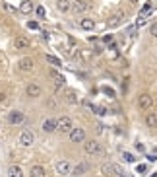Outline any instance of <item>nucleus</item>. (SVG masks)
<instances>
[{"label":"nucleus","instance_id":"f257e3e1","mask_svg":"<svg viewBox=\"0 0 157 177\" xmlns=\"http://www.w3.org/2000/svg\"><path fill=\"white\" fill-rule=\"evenodd\" d=\"M101 173L107 175V177H113V175H118V177H124V169L118 166H114V163H103L101 166Z\"/></svg>","mask_w":157,"mask_h":177},{"label":"nucleus","instance_id":"f03ea898","mask_svg":"<svg viewBox=\"0 0 157 177\" xmlns=\"http://www.w3.org/2000/svg\"><path fill=\"white\" fill-rule=\"evenodd\" d=\"M6 121L10 123V125H23V123H25V115L19 109H12L10 113L6 115Z\"/></svg>","mask_w":157,"mask_h":177},{"label":"nucleus","instance_id":"7ed1b4c3","mask_svg":"<svg viewBox=\"0 0 157 177\" xmlns=\"http://www.w3.org/2000/svg\"><path fill=\"white\" fill-rule=\"evenodd\" d=\"M18 68L22 72H33L35 70V60H33L31 56H22V59L18 60Z\"/></svg>","mask_w":157,"mask_h":177},{"label":"nucleus","instance_id":"20e7f679","mask_svg":"<svg viewBox=\"0 0 157 177\" xmlns=\"http://www.w3.org/2000/svg\"><path fill=\"white\" fill-rule=\"evenodd\" d=\"M84 150H85V154H89V156H97V154L103 152V148L99 146L97 140H85L84 142Z\"/></svg>","mask_w":157,"mask_h":177},{"label":"nucleus","instance_id":"39448f33","mask_svg":"<svg viewBox=\"0 0 157 177\" xmlns=\"http://www.w3.org/2000/svg\"><path fill=\"white\" fill-rule=\"evenodd\" d=\"M91 8V4L87 0H74L72 2V12L74 14H85V12Z\"/></svg>","mask_w":157,"mask_h":177},{"label":"nucleus","instance_id":"423d86ee","mask_svg":"<svg viewBox=\"0 0 157 177\" xmlns=\"http://www.w3.org/2000/svg\"><path fill=\"white\" fill-rule=\"evenodd\" d=\"M56 121H58V130H60V133L70 134V130L74 129L72 119H70V117H60V119H56Z\"/></svg>","mask_w":157,"mask_h":177},{"label":"nucleus","instance_id":"0eeeda50","mask_svg":"<svg viewBox=\"0 0 157 177\" xmlns=\"http://www.w3.org/2000/svg\"><path fill=\"white\" fill-rule=\"evenodd\" d=\"M55 169L58 171L60 175H70V173H72V169H74V166L70 162H66V160H60V162H56Z\"/></svg>","mask_w":157,"mask_h":177},{"label":"nucleus","instance_id":"6e6552de","mask_svg":"<svg viewBox=\"0 0 157 177\" xmlns=\"http://www.w3.org/2000/svg\"><path fill=\"white\" fill-rule=\"evenodd\" d=\"M151 105H153V99H151V96H150V93H142V96L138 97V107H140L142 111L151 109Z\"/></svg>","mask_w":157,"mask_h":177},{"label":"nucleus","instance_id":"1a4fd4ad","mask_svg":"<svg viewBox=\"0 0 157 177\" xmlns=\"http://www.w3.org/2000/svg\"><path fill=\"white\" fill-rule=\"evenodd\" d=\"M14 47L18 49V51H23V49H29L31 47V41H29V37H25V35H18L14 39Z\"/></svg>","mask_w":157,"mask_h":177},{"label":"nucleus","instance_id":"9d476101","mask_svg":"<svg viewBox=\"0 0 157 177\" xmlns=\"http://www.w3.org/2000/svg\"><path fill=\"white\" fill-rule=\"evenodd\" d=\"M25 93H27V97H31V99H37V97H41V93H43V88H41L39 84H29L25 88Z\"/></svg>","mask_w":157,"mask_h":177},{"label":"nucleus","instance_id":"9b49d317","mask_svg":"<svg viewBox=\"0 0 157 177\" xmlns=\"http://www.w3.org/2000/svg\"><path fill=\"white\" fill-rule=\"evenodd\" d=\"M33 142H35V136H33L31 130H22L19 133V144L22 146H31Z\"/></svg>","mask_w":157,"mask_h":177},{"label":"nucleus","instance_id":"f8f14e48","mask_svg":"<svg viewBox=\"0 0 157 177\" xmlns=\"http://www.w3.org/2000/svg\"><path fill=\"white\" fill-rule=\"evenodd\" d=\"M70 140L72 142H84L85 140V130L84 129H72L70 130Z\"/></svg>","mask_w":157,"mask_h":177},{"label":"nucleus","instance_id":"ddd939ff","mask_svg":"<svg viewBox=\"0 0 157 177\" xmlns=\"http://www.w3.org/2000/svg\"><path fill=\"white\" fill-rule=\"evenodd\" d=\"M43 130L45 133H55V130H58V121L56 119H45L43 121Z\"/></svg>","mask_w":157,"mask_h":177},{"label":"nucleus","instance_id":"4468645a","mask_svg":"<svg viewBox=\"0 0 157 177\" xmlns=\"http://www.w3.org/2000/svg\"><path fill=\"white\" fill-rule=\"evenodd\" d=\"M124 18H126V12H124V10H118L117 14H114L113 18L109 20V26H111V27H117L118 23H122V22H124Z\"/></svg>","mask_w":157,"mask_h":177},{"label":"nucleus","instance_id":"2eb2a0df","mask_svg":"<svg viewBox=\"0 0 157 177\" xmlns=\"http://www.w3.org/2000/svg\"><path fill=\"white\" fill-rule=\"evenodd\" d=\"M80 27L84 31H93L95 29V22H93L91 18H81L80 20Z\"/></svg>","mask_w":157,"mask_h":177},{"label":"nucleus","instance_id":"dca6fc26","mask_svg":"<svg viewBox=\"0 0 157 177\" xmlns=\"http://www.w3.org/2000/svg\"><path fill=\"white\" fill-rule=\"evenodd\" d=\"M56 8L62 14H68V12H72V2L70 0H56Z\"/></svg>","mask_w":157,"mask_h":177},{"label":"nucleus","instance_id":"f3484780","mask_svg":"<svg viewBox=\"0 0 157 177\" xmlns=\"http://www.w3.org/2000/svg\"><path fill=\"white\" fill-rule=\"evenodd\" d=\"M33 10H35V6H33L31 0H22V4H19V12L22 14H31Z\"/></svg>","mask_w":157,"mask_h":177},{"label":"nucleus","instance_id":"a211bd4d","mask_svg":"<svg viewBox=\"0 0 157 177\" xmlns=\"http://www.w3.org/2000/svg\"><path fill=\"white\" fill-rule=\"evenodd\" d=\"M47 173H45V167L43 166H31V169H29V177H45Z\"/></svg>","mask_w":157,"mask_h":177},{"label":"nucleus","instance_id":"6ab92c4d","mask_svg":"<svg viewBox=\"0 0 157 177\" xmlns=\"http://www.w3.org/2000/svg\"><path fill=\"white\" fill-rule=\"evenodd\" d=\"M51 76L55 78V82H56V88H58V90H60V88H64V84H66V78L62 76V74H58V72H52V70H51Z\"/></svg>","mask_w":157,"mask_h":177},{"label":"nucleus","instance_id":"aec40b11","mask_svg":"<svg viewBox=\"0 0 157 177\" xmlns=\"http://www.w3.org/2000/svg\"><path fill=\"white\" fill-rule=\"evenodd\" d=\"M8 177H23V171L19 166H10L8 167Z\"/></svg>","mask_w":157,"mask_h":177},{"label":"nucleus","instance_id":"412c9836","mask_svg":"<svg viewBox=\"0 0 157 177\" xmlns=\"http://www.w3.org/2000/svg\"><path fill=\"white\" fill-rule=\"evenodd\" d=\"M146 125L150 127V129H155V127H157V113H147Z\"/></svg>","mask_w":157,"mask_h":177},{"label":"nucleus","instance_id":"4be33fe9","mask_svg":"<svg viewBox=\"0 0 157 177\" xmlns=\"http://www.w3.org/2000/svg\"><path fill=\"white\" fill-rule=\"evenodd\" d=\"M85 171H87V163H78L72 169V175H84Z\"/></svg>","mask_w":157,"mask_h":177},{"label":"nucleus","instance_id":"5701e85b","mask_svg":"<svg viewBox=\"0 0 157 177\" xmlns=\"http://www.w3.org/2000/svg\"><path fill=\"white\" fill-rule=\"evenodd\" d=\"M45 59H47V63H51V64H52V66H55V68H60V66H62V63H60V59H58V56L47 55V56H45Z\"/></svg>","mask_w":157,"mask_h":177},{"label":"nucleus","instance_id":"b1692460","mask_svg":"<svg viewBox=\"0 0 157 177\" xmlns=\"http://www.w3.org/2000/svg\"><path fill=\"white\" fill-rule=\"evenodd\" d=\"M66 101H68V103H72V105H76V103H78V96H76V92L68 90V92H66Z\"/></svg>","mask_w":157,"mask_h":177},{"label":"nucleus","instance_id":"393cba45","mask_svg":"<svg viewBox=\"0 0 157 177\" xmlns=\"http://www.w3.org/2000/svg\"><path fill=\"white\" fill-rule=\"evenodd\" d=\"M47 107H49V109H56V107H58L56 97H49V99H47Z\"/></svg>","mask_w":157,"mask_h":177},{"label":"nucleus","instance_id":"a878e982","mask_svg":"<svg viewBox=\"0 0 157 177\" xmlns=\"http://www.w3.org/2000/svg\"><path fill=\"white\" fill-rule=\"evenodd\" d=\"M122 158H124V162H128V163H134V162H136V156L130 154V152H124V154H122Z\"/></svg>","mask_w":157,"mask_h":177},{"label":"nucleus","instance_id":"bb28decb","mask_svg":"<svg viewBox=\"0 0 157 177\" xmlns=\"http://www.w3.org/2000/svg\"><path fill=\"white\" fill-rule=\"evenodd\" d=\"M27 27L33 31H41V26H39V22H35V20H31V22H27Z\"/></svg>","mask_w":157,"mask_h":177},{"label":"nucleus","instance_id":"cd10ccee","mask_svg":"<svg viewBox=\"0 0 157 177\" xmlns=\"http://www.w3.org/2000/svg\"><path fill=\"white\" fill-rule=\"evenodd\" d=\"M35 14H37V18H39V20H45V18H47V16H45V8H43V6H37V8H35Z\"/></svg>","mask_w":157,"mask_h":177},{"label":"nucleus","instance_id":"c85d7f7f","mask_svg":"<svg viewBox=\"0 0 157 177\" xmlns=\"http://www.w3.org/2000/svg\"><path fill=\"white\" fill-rule=\"evenodd\" d=\"M150 35L157 39V22H155V23H151V27H150Z\"/></svg>","mask_w":157,"mask_h":177},{"label":"nucleus","instance_id":"c756f323","mask_svg":"<svg viewBox=\"0 0 157 177\" xmlns=\"http://www.w3.org/2000/svg\"><path fill=\"white\" fill-rule=\"evenodd\" d=\"M136 169H138V173H142V175H144V173H147V166H146V163H140Z\"/></svg>","mask_w":157,"mask_h":177},{"label":"nucleus","instance_id":"7c9ffc66","mask_svg":"<svg viewBox=\"0 0 157 177\" xmlns=\"http://www.w3.org/2000/svg\"><path fill=\"white\" fill-rule=\"evenodd\" d=\"M103 92H105V93H107V96H109V97H114V96H117V93H114V90H113V88H107V86H105V88H103Z\"/></svg>","mask_w":157,"mask_h":177},{"label":"nucleus","instance_id":"2f4dec72","mask_svg":"<svg viewBox=\"0 0 157 177\" xmlns=\"http://www.w3.org/2000/svg\"><path fill=\"white\" fill-rule=\"evenodd\" d=\"M111 41H113V35H105V37H103V43H111Z\"/></svg>","mask_w":157,"mask_h":177},{"label":"nucleus","instance_id":"473e14b6","mask_svg":"<svg viewBox=\"0 0 157 177\" xmlns=\"http://www.w3.org/2000/svg\"><path fill=\"white\" fill-rule=\"evenodd\" d=\"M134 31H136V26H130V27L126 29V33H128V35H134Z\"/></svg>","mask_w":157,"mask_h":177},{"label":"nucleus","instance_id":"72a5a7b5","mask_svg":"<svg viewBox=\"0 0 157 177\" xmlns=\"http://www.w3.org/2000/svg\"><path fill=\"white\" fill-rule=\"evenodd\" d=\"M4 8H6L8 12H16V8H14V6H10V4H4Z\"/></svg>","mask_w":157,"mask_h":177},{"label":"nucleus","instance_id":"f704fd0d","mask_svg":"<svg viewBox=\"0 0 157 177\" xmlns=\"http://www.w3.org/2000/svg\"><path fill=\"white\" fill-rule=\"evenodd\" d=\"M147 160H150V162H157V156H153V154H150V156H147Z\"/></svg>","mask_w":157,"mask_h":177},{"label":"nucleus","instance_id":"c9c22d12","mask_svg":"<svg viewBox=\"0 0 157 177\" xmlns=\"http://www.w3.org/2000/svg\"><path fill=\"white\" fill-rule=\"evenodd\" d=\"M4 97H6V92H0V101H4Z\"/></svg>","mask_w":157,"mask_h":177},{"label":"nucleus","instance_id":"e433bc0d","mask_svg":"<svg viewBox=\"0 0 157 177\" xmlns=\"http://www.w3.org/2000/svg\"><path fill=\"white\" fill-rule=\"evenodd\" d=\"M128 2H130V4H138V0H128Z\"/></svg>","mask_w":157,"mask_h":177}]
</instances>
